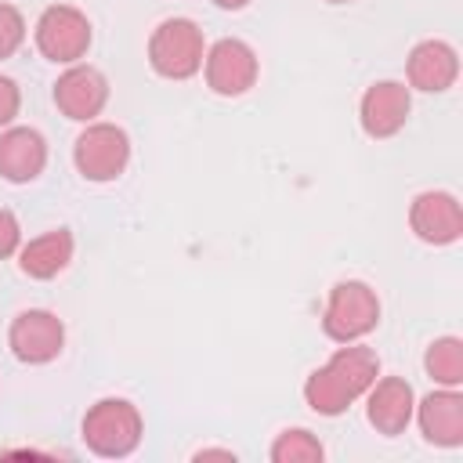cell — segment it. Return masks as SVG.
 I'll use <instances>...</instances> for the list:
<instances>
[{
    "mask_svg": "<svg viewBox=\"0 0 463 463\" xmlns=\"http://www.w3.org/2000/svg\"><path fill=\"white\" fill-rule=\"evenodd\" d=\"M380 376V358L373 347L362 344H347L336 347L333 358L326 365H318L307 383H304V402L318 412V416H340L347 412Z\"/></svg>",
    "mask_w": 463,
    "mask_h": 463,
    "instance_id": "obj_1",
    "label": "cell"
},
{
    "mask_svg": "<svg viewBox=\"0 0 463 463\" xmlns=\"http://www.w3.org/2000/svg\"><path fill=\"white\" fill-rule=\"evenodd\" d=\"M83 445L94 452V456H105V459H123L130 456L137 445H141V434H145V420L137 412L134 402L127 398H101L87 409L83 416Z\"/></svg>",
    "mask_w": 463,
    "mask_h": 463,
    "instance_id": "obj_2",
    "label": "cell"
},
{
    "mask_svg": "<svg viewBox=\"0 0 463 463\" xmlns=\"http://www.w3.org/2000/svg\"><path fill=\"white\" fill-rule=\"evenodd\" d=\"M206 40L192 18H166L148 36V65L163 80H192L203 69Z\"/></svg>",
    "mask_w": 463,
    "mask_h": 463,
    "instance_id": "obj_3",
    "label": "cell"
},
{
    "mask_svg": "<svg viewBox=\"0 0 463 463\" xmlns=\"http://www.w3.org/2000/svg\"><path fill=\"white\" fill-rule=\"evenodd\" d=\"M376 322H380V297L373 286L347 279L329 289V300L322 311V329L329 340H336V344L362 340L365 333L376 329Z\"/></svg>",
    "mask_w": 463,
    "mask_h": 463,
    "instance_id": "obj_4",
    "label": "cell"
},
{
    "mask_svg": "<svg viewBox=\"0 0 463 463\" xmlns=\"http://www.w3.org/2000/svg\"><path fill=\"white\" fill-rule=\"evenodd\" d=\"M90 40H94V33L80 7L51 4L36 18V47L54 65H76L90 51Z\"/></svg>",
    "mask_w": 463,
    "mask_h": 463,
    "instance_id": "obj_5",
    "label": "cell"
},
{
    "mask_svg": "<svg viewBox=\"0 0 463 463\" xmlns=\"http://www.w3.org/2000/svg\"><path fill=\"white\" fill-rule=\"evenodd\" d=\"M72 159L87 181H116L130 163V137L116 123H87L72 145Z\"/></svg>",
    "mask_w": 463,
    "mask_h": 463,
    "instance_id": "obj_6",
    "label": "cell"
},
{
    "mask_svg": "<svg viewBox=\"0 0 463 463\" xmlns=\"http://www.w3.org/2000/svg\"><path fill=\"white\" fill-rule=\"evenodd\" d=\"M203 69H206V87L221 98H239L246 94L253 83H257V72H260V61H257V51L246 43V40H235V36H224L217 40L206 58H203Z\"/></svg>",
    "mask_w": 463,
    "mask_h": 463,
    "instance_id": "obj_7",
    "label": "cell"
},
{
    "mask_svg": "<svg viewBox=\"0 0 463 463\" xmlns=\"http://www.w3.org/2000/svg\"><path fill=\"white\" fill-rule=\"evenodd\" d=\"M7 344H11V354L18 362H25V365H47L65 347V326H61V318L54 311L29 307V311H22L11 322Z\"/></svg>",
    "mask_w": 463,
    "mask_h": 463,
    "instance_id": "obj_8",
    "label": "cell"
},
{
    "mask_svg": "<svg viewBox=\"0 0 463 463\" xmlns=\"http://www.w3.org/2000/svg\"><path fill=\"white\" fill-rule=\"evenodd\" d=\"M105 101H109V80L94 65L76 61L54 80V105L65 119L90 123L94 116H101Z\"/></svg>",
    "mask_w": 463,
    "mask_h": 463,
    "instance_id": "obj_9",
    "label": "cell"
},
{
    "mask_svg": "<svg viewBox=\"0 0 463 463\" xmlns=\"http://www.w3.org/2000/svg\"><path fill=\"white\" fill-rule=\"evenodd\" d=\"M409 228L420 242L449 246L463 235V210L452 192H420L409 206Z\"/></svg>",
    "mask_w": 463,
    "mask_h": 463,
    "instance_id": "obj_10",
    "label": "cell"
},
{
    "mask_svg": "<svg viewBox=\"0 0 463 463\" xmlns=\"http://www.w3.org/2000/svg\"><path fill=\"white\" fill-rule=\"evenodd\" d=\"M409 109H412L409 87L398 83V80H380V83H373V87L362 94L358 119H362V130H365L369 137L383 141V137H394V134L405 127Z\"/></svg>",
    "mask_w": 463,
    "mask_h": 463,
    "instance_id": "obj_11",
    "label": "cell"
},
{
    "mask_svg": "<svg viewBox=\"0 0 463 463\" xmlns=\"http://www.w3.org/2000/svg\"><path fill=\"white\" fill-rule=\"evenodd\" d=\"M369 402H365V416L369 423L376 427V434H402L416 412V394H412V383L405 376H383V380H373V387L365 391Z\"/></svg>",
    "mask_w": 463,
    "mask_h": 463,
    "instance_id": "obj_12",
    "label": "cell"
},
{
    "mask_svg": "<svg viewBox=\"0 0 463 463\" xmlns=\"http://www.w3.org/2000/svg\"><path fill=\"white\" fill-rule=\"evenodd\" d=\"M405 76H409V87H416L423 94H441L459 76V54L445 40H423L409 51Z\"/></svg>",
    "mask_w": 463,
    "mask_h": 463,
    "instance_id": "obj_13",
    "label": "cell"
},
{
    "mask_svg": "<svg viewBox=\"0 0 463 463\" xmlns=\"http://www.w3.org/2000/svg\"><path fill=\"white\" fill-rule=\"evenodd\" d=\"M47 166V141L33 127H7L0 134V177L11 184L36 181Z\"/></svg>",
    "mask_w": 463,
    "mask_h": 463,
    "instance_id": "obj_14",
    "label": "cell"
},
{
    "mask_svg": "<svg viewBox=\"0 0 463 463\" xmlns=\"http://www.w3.org/2000/svg\"><path fill=\"white\" fill-rule=\"evenodd\" d=\"M412 416L420 420V430L430 445H441V449L463 445V398L456 394V387L430 391L423 402H416Z\"/></svg>",
    "mask_w": 463,
    "mask_h": 463,
    "instance_id": "obj_15",
    "label": "cell"
},
{
    "mask_svg": "<svg viewBox=\"0 0 463 463\" xmlns=\"http://www.w3.org/2000/svg\"><path fill=\"white\" fill-rule=\"evenodd\" d=\"M72 232L69 228H54V232H43L36 239H29L22 250H18V268L29 275V279H54L69 268L72 260Z\"/></svg>",
    "mask_w": 463,
    "mask_h": 463,
    "instance_id": "obj_16",
    "label": "cell"
},
{
    "mask_svg": "<svg viewBox=\"0 0 463 463\" xmlns=\"http://www.w3.org/2000/svg\"><path fill=\"white\" fill-rule=\"evenodd\" d=\"M423 369L434 383L441 387H459L463 383V344L459 336H441L427 347L423 354Z\"/></svg>",
    "mask_w": 463,
    "mask_h": 463,
    "instance_id": "obj_17",
    "label": "cell"
},
{
    "mask_svg": "<svg viewBox=\"0 0 463 463\" xmlns=\"http://www.w3.org/2000/svg\"><path fill=\"white\" fill-rule=\"evenodd\" d=\"M326 456L322 441L304 430V427H293V430H282L275 441H271V459L275 463H318Z\"/></svg>",
    "mask_w": 463,
    "mask_h": 463,
    "instance_id": "obj_18",
    "label": "cell"
},
{
    "mask_svg": "<svg viewBox=\"0 0 463 463\" xmlns=\"http://www.w3.org/2000/svg\"><path fill=\"white\" fill-rule=\"evenodd\" d=\"M25 40V18L14 4H0V61L11 58Z\"/></svg>",
    "mask_w": 463,
    "mask_h": 463,
    "instance_id": "obj_19",
    "label": "cell"
},
{
    "mask_svg": "<svg viewBox=\"0 0 463 463\" xmlns=\"http://www.w3.org/2000/svg\"><path fill=\"white\" fill-rule=\"evenodd\" d=\"M22 250V224L11 210H0V260Z\"/></svg>",
    "mask_w": 463,
    "mask_h": 463,
    "instance_id": "obj_20",
    "label": "cell"
},
{
    "mask_svg": "<svg viewBox=\"0 0 463 463\" xmlns=\"http://www.w3.org/2000/svg\"><path fill=\"white\" fill-rule=\"evenodd\" d=\"M22 109V90L11 76H0V127H11V119Z\"/></svg>",
    "mask_w": 463,
    "mask_h": 463,
    "instance_id": "obj_21",
    "label": "cell"
},
{
    "mask_svg": "<svg viewBox=\"0 0 463 463\" xmlns=\"http://www.w3.org/2000/svg\"><path fill=\"white\" fill-rule=\"evenodd\" d=\"M210 456H221V459H235V452H232V449H203V452H195V459H210Z\"/></svg>",
    "mask_w": 463,
    "mask_h": 463,
    "instance_id": "obj_22",
    "label": "cell"
},
{
    "mask_svg": "<svg viewBox=\"0 0 463 463\" xmlns=\"http://www.w3.org/2000/svg\"><path fill=\"white\" fill-rule=\"evenodd\" d=\"M213 4H217L221 11H242V7L250 4V0H213Z\"/></svg>",
    "mask_w": 463,
    "mask_h": 463,
    "instance_id": "obj_23",
    "label": "cell"
},
{
    "mask_svg": "<svg viewBox=\"0 0 463 463\" xmlns=\"http://www.w3.org/2000/svg\"><path fill=\"white\" fill-rule=\"evenodd\" d=\"M326 4H351V0H326Z\"/></svg>",
    "mask_w": 463,
    "mask_h": 463,
    "instance_id": "obj_24",
    "label": "cell"
}]
</instances>
